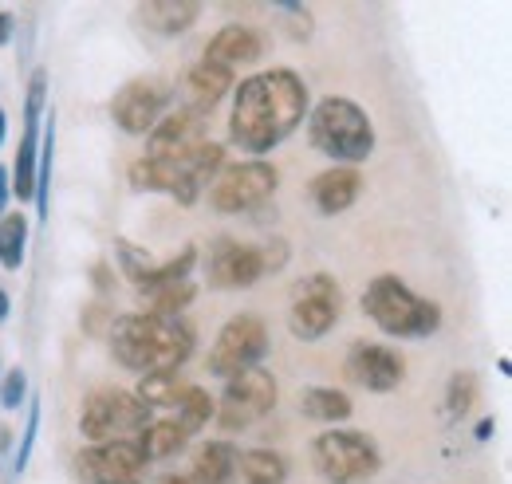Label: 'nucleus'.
<instances>
[{"label": "nucleus", "instance_id": "obj_38", "mask_svg": "<svg viewBox=\"0 0 512 484\" xmlns=\"http://www.w3.org/2000/svg\"><path fill=\"white\" fill-rule=\"evenodd\" d=\"M8 311H12V300H8V292H4V288H0V323H4V319H8Z\"/></svg>", "mask_w": 512, "mask_h": 484}, {"label": "nucleus", "instance_id": "obj_36", "mask_svg": "<svg viewBox=\"0 0 512 484\" xmlns=\"http://www.w3.org/2000/svg\"><path fill=\"white\" fill-rule=\"evenodd\" d=\"M8 197H12V178H8V170L0 166V213L8 209Z\"/></svg>", "mask_w": 512, "mask_h": 484}, {"label": "nucleus", "instance_id": "obj_19", "mask_svg": "<svg viewBox=\"0 0 512 484\" xmlns=\"http://www.w3.org/2000/svg\"><path fill=\"white\" fill-rule=\"evenodd\" d=\"M233 87H237V83H233V71L197 60L190 71H186V79H182V107L205 119Z\"/></svg>", "mask_w": 512, "mask_h": 484}, {"label": "nucleus", "instance_id": "obj_1", "mask_svg": "<svg viewBox=\"0 0 512 484\" xmlns=\"http://www.w3.org/2000/svg\"><path fill=\"white\" fill-rule=\"evenodd\" d=\"M304 119H308V87L292 67L260 71L241 79V87H233L229 138L253 158L276 150L288 134L300 130Z\"/></svg>", "mask_w": 512, "mask_h": 484}, {"label": "nucleus", "instance_id": "obj_30", "mask_svg": "<svg viewBox=\"0 0 512 484\" xmlns=\"http://www.w3.org/2000/svg\"><path fill=\"white\" fill-rule=\"evenodd\" d=\"M213 414H217V398H209L201 386H190V390L182 394V402H178V418H174V422L193 437V433H201L205 425L213 422Z\"/></svg>", "mask_w": 512, "mask_h": 484}, {"label": "nucleus", "instance_id": "obj_27", "mask_svg": "<svg viewBox=\"0 0 512 484\" xmlns=\"http://www.w3.org/2000/svg\"><path fill=\"white\" fill-rule=\"evenodd\" d=\"M28 256V221L24 213H4L0 217V268L20 272Z\"/></svg>", "mask_w": 512, "mask_h": 484}, {"label": "nucleus", "instance_id": "obj_4", "mask_svg": "<svg viewBox=\"0 0 512 484\" xmlns=\"http://www.w3.org/2000/svg\"><path fill=\"white\" fill-rule=\"evenodd\" d=\"M225 166V146L217 142H201L193 154L170 162V158H138L130 162L127 178L138 193H166L178 205H193L201 197V189L217 178V170Z\"/></svg>", "mask_w": 512, "mask_h": 484}, {"label": "nucleus", "instance_id": "obj_18", "mask_svg": "<svg viewBox=\"0 0 512 484\" xmlns=\"http://www.w3.org/2000/svg\"><path fill=\"white\" fill-rule=\"evenodd\" d=\"M359 193H363V174L355 166H331V170L316 174L312 185H308V197H312V205L320 209L323 217L347 213L359 201Z\"/></svg>", "mask_w": 512, "mask_h": 484}, {"label": "nucleus", "instance_id": "obj_37", "mask_svg": "<svg viewBox=\"0 0 512 484\" xmlns=\"http://www.w3.org/2000/svg\"><path fill=\"white\" fill-rule=\"evenodd\" d=\"M493 429H497V422H493V418H485V422L477 425V441H489V437H493Z\"/></svg>", "mask_w": 512, "mask_h": 484}, {"label": "nucleus", "instance_id": "obj_20", "mask_svg": "<svg viewBox=\"0 0 512 484\" xmlns=\"http://www.w3.org/2000/svg\"><path fill=\"white\" fill-rule=\"evenodd\" d=\"M260 56H264V36L256 28H249V24H225L205 44L201 60L213 63V67H225V71H237L241 63H256Z\"/></svg>", "mask_w": 512, "mask_h": 484}, {"label": "nucleus", "instance_id": "obj_10", "mask_svg": "<svg viewBox=\"0 0 512 484\" xmlns=\"http://www.w3.org/2000/svg\"><path fill=\"white\" fill-rule=\"evenodd\" d=\"M150 425V410L127 394V390H95L87 402H83V414H79V433L91 441V445H103V441H130L134 433H142Z\"/></svg>", "mask_w": 512, "mask_h": 484}, {"label": "nucleus", "instance_id": "obj_15", "mask_svg": "<svg viewBox=\"0 0 512 484\" xmlns=\"http://www.w3.org/2000/svg\"><path fill=\"white\" fill-rule=\"evenodd\" d=\"M343 370L355 386H363L371 394H390L406 378V363L398 359V351H390L383 343H351Z\"/></svg>", "mask_w": 512, "mask_h": 484}, {"label": "nucleus", "instance_id": "obj_11", "mask_svg": "<svg viewBox=\"0 0 512 484\" xmlns=\"http://www.w3.org/2000/svg\"><path fill=\"white\" fill-rule=\"evenodd\" d=\"M268 355V327L260 315H233L209 351V374L213 378H233L249 366H260Z\"/></svg>", "mask_w": 512, "mask_h": 484}, {"label": "nucleus", "instance_id": "obj_9", "mask_svg": "<svg viewBox=\"0 0 512 484\" xmlns=\"http://www.w3.org/2000/svg\"><path fill=\"white\" fill-rule=\"evenodd\" d=\"M343 315V288L335 284V276L327 272H312L292 288L288 300V331L300 343H316L323 339Z\"/></svg>", "mask_w": 512, "mask_h": 484}, {"label": "nucleus", "instance_id": "obj_35", "mask_svg": "<svg viewBox=\"0 0 512 484\" xmlns=\"http://www.w3.org/2000/svg\"><path fill=\"white\" fill-rule=\"evenodd\" d=\"M12 32H16V20H12V12H0V48L12 40Z\"/></svg>", "mask_w": 512, "mask_h": 484}, {"label": "nucleus", "instance_id": "obj_6", "mask_svg": "<svg viewBox=\"0 0 512 484\" xmlns=\"http://www.w3.org/2000/svg\"><path fill=\"white\" fill-rule=\"evenodd\" d=\"M308 457H312V469L327 484H367L383 465L375 437H367L363 429H343V425L320 433Z\"/></svg>", "mask_w": 512, "mask_h": 484}, {"label": "nucleus", "instance_id": "obj_34", "mask_svg": "<svg viewBox=\"0 0 512 484\" xmlns=\"http://www.w3.org/2000/svg\"><path fill=\"white\" fill-rule=\"evenodd\" d=\"M260 256H264V276L268 272H280L288 264V244L284 241H264L260 244Z\"/></svg>", "mask_w": 512, "mask_h": 484}, {"label": "nucleus", "instance_id": "obj_3", "mask_svg": "<svg viewBox=\"0 0 512 484\" xmlns=\"http://www.w3.org/2000/svg\"><path fill=\"white\" fill-rule=\"evenodd\" d=\"M308 142L335 166H359L375 154V122L355 99L327 95L308 111Z\"/></svg>", "mask_w": 512, "mask_h": 484}, {"label": "nucleus", "instance_id": "obj_29", "mask_svg": "<svg viewBox=\"0 0 512 484\" xmlns=\"http://www.w3.org/2000/svg\"><path fill=\"white\" fill-rule=\"evenodd\" d=\"M477 394H481V382H477V374L473 370H457L453 378L446 382V406H442V414H446L449 425H457L469 410H473V402H477Z\"/></svg>", "mask_w": 512, "mask_h": 484}, {"label": "nucleus", "instance_id": "obj_23", "mask_svg": "<svg viewBox=\"0 0 512 484\" xmlns=\"http://www.w3.org/2000/svg\"><path fill=\"white\" fill-rule=\"evenodd\" d=\"M300 414H304L308 422H320V425H327V429H335V425H343L355 414V406H351V398H347L343 390H335V386H308V390L300 394Z\"/></svg>", "mask_w": 512, "mask_h": 484}, {"label": "nucleus", "instance_id": "obj_17", "mask_svg": "<svg viewBox=\"0 0 512 484\" xmlns=\"http://www.w3.org/2000/svg\"><path fill=\"white\" fill-rule=\"evenodd\" d=\"M201 142H209V138H205V119L186 111V107H178V111H166V115L158 119V126L146 134V154H150V158H170V162H178V158L193 154Z\"/></svg>", "mask_w": 512, "mask_h": 484}, {"label": "nucleus", "instance_id": "obj_25", "mask_svg": "<svg viewBox=\"0 0 512 484\" xmlns=\"http://www.w3.org/2000/svg\"><path fill=\"white\" fill-rule=\"evenodd\" d=\"M134 445L146 457V465L150 461H170V457H178L190 445V433L174 422V418H166V422H150L142 433H134Z\"/></svg>", "mask_w": 512, "mask_h": 484}, {"label": "nucleus", "instance_id": "obj_5", "mask_svg": "<svg viewBox=\"0 0 512 484\" xmlns=\"http://www.w3.org/2000/svg\"><path fill=\"white\" fill-rule=\"evenodd\" d=\"M363 315L390 339H426L442 327V307L410 292L398 276H375L367 284Z\"/></svg>", "mask_w": 512, "mask_h": 484}, {"label": "nucleus", "instance_id": "obj_24", "mask_svg": "<svg viewBox=\"0 0 512 484\" xmlns=\"http://www.w3.org/2000/svg\"><path fill=\"white\" fill-rule=\"evenodd\" d=\"M233 461H237V445L229 437H217V441H205L197 453H193V469L186 481L190 484H225L233 473Z\"/></svg>", "mask_w": 512, "mask_h": 484}, {"label": "nucleus", "instance_id": "obj_16", "mask_svg": "<svg viewBox=\"0 0 512 484\" xmlns=\"http://www.w3.org/2000/svg\"><path fill=\"white\" fill-rule=\"evenodd\" d=\"M119 264H123V276L146 296V292H154V288H162V284L190 280L193 264H197V248L186 244V248H182L178 256H170V260H150L146 252H138L130 241H119Z\"/></svg>", "mask_w": 512, "mask_h": 484}, {"label": "nucleus", "instance_id": "obj_28", "mask_svg": "<svg viewBox=\"0 0 512 484\" xmlns=\"http://www.w3.org/2000/svg\"><path fill=\"white\" fill-rule=\"evenodd\" d=\"M52 154H56V115L48 111V126L40 134V166H36V209H40V221H48L52 213Z\"/></svg>", "mask_w": 512, "mask_h": 484}, {"label": "nucleus", "instance_id": "obj_40", "mask_svg": "<svg viewBox=\"0 0 512 484\" xmlns=\"http://www.w3.org/2000/svg\"><path fill=\"white\" fill-rule=\"evenodd\" d=\"M162 484H190V481H186V477H166Z\"/></svg>", "mask_w": 512, "mask_h": 484}, {"label": "nucleus", "instance_id": "obj_22", "mask_svg": "<svg viewBox=\"0 0 512 484\" xmlns=\"http://www.w3.org/2000/svg\"><path fill=\"white\" fill-rule=\"evenodd\" d=\"M288 481V461L272 449H237L233 473L225 484H284Z\"/></svg>", "mask_w": 512, "mask_h": 484}, {"label": "nucleus", "instance_id": "obj_7", "mask_svg": "<svg viewBox=\"0 0 512 484\" xmlns=\"http://www.w3.org/2000/svg\"><path fill=\"white\" fill-rule=\"evenodd\" d=\"M276 398H280V390H276L272 370L249 366V370L225 378V390L217 398L213 422H217L221 433H241V429H249L253 422H260V418H268L276 410Z\"/></svg>", "mask_w": 512, "mask_h": 484}, {"label": "nucleus", "instance_id": "obj_8", "mask_svg": "<svg viewBox=\"0 0 512 484\" xmlns=\"http://www.w3.org/2000/svg\"><path fill=\"white\" fill-rule=\"evenodd\" d=\"M276 185H280V174L272 162L264 158L233 162V166H221L217 178L209 182V205L213 213H249L276 197Z\"/></svg>", "mask_w": 512, "mask_h": 484}, {"label": "nucleus", "instance_id": "obj_14", "mask_svg": "<svg viewBox=\"0 0 512 484\" xmlns=\"http://www.w3.org/2000/svg\"><path fill=\"white\" fill-rule=\"evenodd\" d=\"M166 103H170V87L162 79H130L111 99V119L123 134L146 138L158 126V119L166 115Z\"/></svg>", "mask_w": 512, "mask_h": 484}, {"label": "nucleus", "instance_id": "obj_2", "mask_svg": "<svg viewBox=\"0 0 512 484\" xmlns=\"http://www.w3.org/2000/svg\"><path fill=\"white\" fill-rule=\"evenodd\" d=\"M197 335L182 315L130 311L111 323V355L134 374H162L190 363Z\"/></svg>", "mask_w": 512, "mask_h": 484}, {"label": "nucleus", "instance_id": "obj_12", "mask_svg": "<svg viewBox=\"0 0 512 484\" xmlns=\"http://www.w3.org/2000/svg\"><path fill=\"white\" fill-rule=\"evenodd\" d=\"M260 276H264L260 244H241L233 237H217L209 244L205 280L213 292H245V288L260 284Z\"/></svg>", "mask_w": 512, "mask_h": 484}, {"label": "nucleus", "instance_id": "obj_13", "mask_svg": "<svg viewBox=\"0 0 512 484\" xmlns=\"http://www.w3.org/2000/svg\"><path fill=\"white\" fill-rule=\"evenodd\" d=\"M146 457L138 453L134 437L130 441H103V445H87L75 457V473L87 484H142L146 477Z\"/></svg>", "mask_w": 512, "mask_h": 484}, {"label": "nucleus", "instance_id": "obj_33", "mask_svg": "<svg viewBox=\"0 0 512 484\" xmlns=\"http://www.w3.org/2000/svg\"><path fill=\"white\" fill-rule=\"evenodd\" d=\"M36 433H40V398H32V406H28V425H24V437H20V449H16V473L28 465L32 445H36Z\"/></svg>", "mask_w": 512, "mask_h": 484}, {"label": "nucleus", "instance_id": "obj_39", "mask_svg": "<svg viewBox=\"0 0 512 484\" xmlns=\"http://www.w3.org/2000/svg\"><path fill=\"white\" fill-rule=\"evenodd\" d=\"M4 134H8V115L0 111V146H4Z\"/></svg>", "mask_w": 512, "mask_h": 484}, {"label": "nucleus", "instance_id": "obj_31", "mask_svg": "<svg viewBox=\"0 0 512 484\" xmlns=\"http://www.w3.org/2000/svg\"><path fill=\"white\" fill-rule=\"evenodd\" d=\"M197 296V284L193 280H174V284H162V288H154V292H146V311L150 315H182L186 307L193 303Z\"/></svg>", "mask_w": 512, "mask_h": 484}, {"label": "nucleus", "instance_id": "obj_32", "mask_svg": "<svg viewBox=\"0 0 512 484\" xmlns=\"http://www.w3.org/2000/svg\"><path fill=\"white\" fill-rule=\"evenodd\" d=\"M28 398V374L20 366H12L4 378H0V406L4 410H20V402Z\"/></svg>", "mask_w": 512, "mask_h": 484}, {"label": "nucleus", "instance_id": "obj_21", "mask_svg": "<svg viewBox=\"0 0 512 484\" xmlns=\"http://www.w3.org/2000/svg\"><path fill=\"white\" fill-rule=\"evenodd\" d=\"M201 16V4L197 0H150V4H138V20L142 28L158 32V36H182L190 32Z\"/></svg>", "mask_w": 512, "mask_h": 484}, {"label": "nucleus", "instance_id": "obj_26", "mask_svg": "<svg viewBox=\"0 0 512 484\" xmlns=\"http://www.w3.org/2000/svg\"><path fill=\"white\" fill-rule=\"evenodd\" d=\"M186 390H190V382L182 378V370H162V374H142L134 398L146 410H178Z\"/></svg>", "mask_w": 512, "mask_h": 484}]
</instances>
